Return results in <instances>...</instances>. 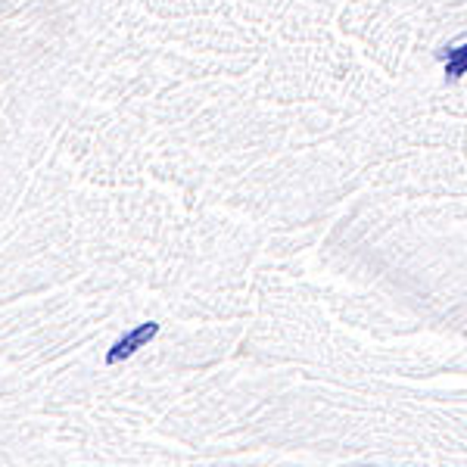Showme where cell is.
I'll return each mask as SVG.
<instances>
[{"label":"cell","mask_w":467,"mask_h":467,"mask_svg":"<svg viewBox=\"0 0 467 467\" xmlns=\"http://www.w3.org/2000/svg\"><path fill=\"white\" fill-rule=\"evenodd\" d=\"M156 334H160V324L156 321H147V324H138L134 330H128V334L119 340L112 349L107 352V365H119V361L131 358L138 349H144L150 340H156Z\"/></svg>","instance_id":"obj_1"},{"label":"cell","mask_w":467,"mask_h":467,"mask_svg":"<svg viewBox=\"0 0 467 467\" xmlns=\"http://www.w3.org/2000/svg\"><path fill=\"white\" fill-rule=\"evenodd\" d=\"M446 63V81H458L467 72V44H458V47H446L436 54Z\"/></svg>","instance_id":"obj_2"}]
</instances>
